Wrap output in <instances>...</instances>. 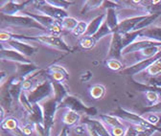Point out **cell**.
I'll use <instances>...</instances> for the list:
<instances>
[{
	"label": "cell",
	"mask_w": 161,
	"mask_h": 136,
	"mask_svg": "<svg viewBox=\"0 0 161 136\" xmlns=\"http://www.w3.org/2000/svg\"><path fill=\"white\" fill-rule=\"evenodd\" d=\"M58 108H68L70 110H73L78 113H85L87 116H95L97 115V108L95 107H88L86 106L83 101L79 99L78 97L73 95H68L66 98L60 103L58 106Z\"/></svg>",
	"instance_id": "4"
},
{
	"label": "cell",
	"mask_w": 161,
	"mask_h": 136,
	"mask_svg": "<svg viewBox=\"0 0 161 136\" xmlns=\"http://www.w3.org/2000/svg\"><path fill=\"white\" fill-rule=\"evenodd\" d=\"M106 66L112 70V71H120L123 70V64L120 63L119 60H114V59H108L106 61Z\"/></svg>",
	"instance_id": "38"
},
{
	"label": "cell",
	"mask_w": 161,
	"mask_h": 136,
	"mask_svg": "<svg viewBox=\"0 0 161 136\" xmlns=\"http://www.w3.org/2000/svg\"><path fill=\"white\" fill-rule=\"evenodd\" d=\"M96 43L97 42L94 41V38L92 36H83L79 41V45L83 49H86V50L92 49L96 45Z\"/></svg>",
	"instance_id": "33"
},
{
	"label": "cell",
	"mask_w": 161,
	"mask_h": 136,
	"mask_svg": "<svg viewBox=\"0 0 161 136\" xmlns=\"http://www.w3.org/2000/svg\"><path fill=\"white\" fill-rule=\"evenodd\" d=\"M33 4H34L33 6L35 7V9L42 13V14L47 15L57 21L62 22L63 19L68 16V14L65 10L57 8L49 4L47 2V0L46 1H43V0H40V1H33Z\"/></svg>",
	"instance_id": "6"
},
{
	"label": "cell",
	"mask_w": 161,
	"mask_h": 136,
	"mask_svg": "<svg viewBox=\"0 0 161 136\" xmlns=\"http://www.w3.org/2000/svg\"><path fill=\"white\" fill-rule=\"evenodd\" d=\"M90 97L94 100H101L106 95V87L102 84H94L89 87Z\"/></svg>",
	"instance_id": "26"
},
{
	"label": "cell",
	"mask_w": 161,
	"mask_h": 136,
	"mask_svg": "<svg viewBox=\"0 0 161 136\" xmlns=\"http://www.w3.org/2000/svg\"><path fill=\"white\" fill-rule=\"evenodd\" d=\"M86 131L88 132L89 136H100L99 133L93 128H91L90 126H86Z\"/></svg>",
	"instance_id": "50"
},
{
	"label": "cell",
	"mask_w": 161,
	"mask_h": 136,
	"mask_svg": "<svg viewBox=\"0 0 161 136\" xmlns=\"http://www.w3.org/2000/svg\"><path fill=\"white\" fill-rule=\"evenodd\" d=\"M113 115L117 116L120 119H123L127 122H130L131 125H135V126H140V127H143L147 129H153L155 131L161 132V127H156L153 124H151L146 118L142 117L136 113L128 111L122 107H117L114 112Z\"/></svg>",
	"instance_id": "2"
},
{
	"label": "cell",
	"mask_w": 161,
	"mask_h": 136,
	"mask_svg": "<svg viewBox=\"0 0 161 136\" xmlns=\"http://www.w3.org/2000/svg\"><path fill=\"white\" fill-rule=\"evenodd\" d=\"M106 22L108 23V27L112 31V33L116 32V29L119 25V20H118V15H117V11L116 9H108L107 12V17H106Z\"/></svg>",
	"instance_id": "23"
},
{
	"label": "cell",
	"mask_w": 161,
	"mask_h": 136,
	"mask_svg": "<svg viewBox=\"0 0 161 136\" xmlns=\"http://www.w3.org/2000/svg\"><path fill=\"white\" fill-rule=\"evenodd\" d=\"M20 129H21V131L23 132L24 135L26 136H31V134L35 131V126L31 123H28L27 125H25L24 127L20 128Z\"/></svg>",
	"instance_id": "46"
},
{
	"label": "cell",
	"mask_w": 161,
	"mask_h": 136,
	"mask_svg": "<svg viewBox=\"0 0 161 136\" xmlns=\"http://www.w3.org/2000/svg\"><path fill=\"white\" fill-rule=\"evenodd\" d=\"M103 8L108 10V9H117V8H121L122 7V5H120L119 2L117 1H110V0H105V1L103 2Z\"/></svg>",
	"instance_id": "43"
},
{
	"label": "cell",
	"mask_w": 161,
	"mask_h": 136,
	"mask_svg": "<svg viewBox=\"0 0 161 136\" xmlns=\"http://www.w3.org/2000/svg\"><path fill=\"white\" fill-rule=\"evenodd\" d=\"M140 37L161 42V27H149L140 31Z\"/></svg>",
	"instance_id": "18"
},
{
	"label": "cell",
	"mask_w": 161,
	"mask_h": 136,
	"mask_svg": "<svg viewBox=\"0 0 161 136\" xmlns=\"http://www.w3.org/2000/svg\"><path fill=\"white\" fill-rule=\"evenodd\" d=\"M87 26L88 24L85 21H79L77 27L75 28V30L72 32L74 36H80V35H85L86 30H87Z\"/></svg>",
	"instance_id": "40"
},
{
	"label": "cell",
	"mask_w": 161,
	"mask_h": 136,
	"mask_svg": "<svg viewBox=\"0 0 161 136\" xmlns=\"http://www.w3.org/2000/svg\"><path fill=\"white\" fill-rule=\"evenodd\" d=\"M82 123L84 125L90 126L91 128H93L99 133L100 136H111L109 130L105 127V125L102 122L99 121V120H95V119H92V118L85 117L83 119Z\"/></svg>",
	"instance_id": "17"
},
{
	"label": "cell",
	"mask_w": 161,
	"mask_h": 136,
	"mask_svg": "<svg viewBox=\"0 0 161 136\" xmlns=\"http://www.w3.org/2000/svg\"><path fill=\"white\" fill-rule=\"evenodd\" d=\"M146 15H139V16L129 17V18L124 19V20H122L119 23L115 33H119L121 35H125V34L133 32L134 28L136 27V25L139 24L141 21H142L143 19L146 17Z\"/></svg>",
	"instance_id": "12"
},
{
	"label": "cell",
	"mask_w": 161,
	"mask_h": 136,
	"mask_svg": "<svg viewBox=\"0 0 161 136\" xmlns=\"http://www.w3.org/2000/svg\"><path fill=\"white\" fill-rule=\"evenodd\" d=\"M39 68L38 66H36V64L30 63H17L16 66V76L21 78V79L25 80L31 75H33L34 73H36V71H38Z\"/></svg>",
	"instance_id": "16"
},
{
	"label": "cell",
	"mask_w": 161,
	"mask_h": 136,
	"mask_svg": "<svg viewBox=\"0 0 161 136\" xmlns=\"http://www.w3.org/2000/svg\"><path fill=\"white\" fill-rule=\"evenodd\" d=\"M47 2L57 8L65 10L67 8H69V6L73 5L76 3V1H67V0H47Z\"/></svg>",
	"instance_id": "35"
},
{
	"label": "cell",
	"mask_w": 161,
	"mask_h": 136,
	"mask_svg": "<svg viewBox=\"0 0 161 136\" xmlns=\"http://www.w3.org/2000/svg\"><path fill=\"white\" fill-rule=\"evenodd\" d=\"M112 34H113L112 31L110 30V28L108 27V23H107L106 20H105V22L103 23L102 26H101V28L99 29V31H98L94 35H91V36L94 38V41L97 42V41H99L100 40H102L103 37H105V36H107V35H112Z\"/></svg>",
	"instance_id": "31"
},
{
	"label": "cell",
	"mask_w": 161,
	"mask_h": 136,
	"mask_svg": "<svg viewBox=\"0 0 161 136\" xmlns=\"http://www.w3.org/2000/svg\"><path fill=\"white\" fill-rule=\"evenodd\" d=\"M1 20L3 23L15 26V27H22V28H30V29H37L40 31H48L40 25L37 21H36L34 18L28 16V15H6L1 14Z\"/></svg>",
	"instance_id": "3"
},
{
	"label": "cell",
	"mask_w": 161,
	"mask_h": 136,
	"mask_svg": "<svg viewBox=\"0 0 161 136\" xmlns=\"http://www.w3.org/2000/svg\"><path fill=\"white\" fill-rule=\"evenodd\" d=\"M46 73H48V76L51 78L52 82H58L63 83L64 81H67L69 78V74L67 70L60 66V65H51L46 69Z\"/></svg>",
	"instance_id": "14"
},
{
	"label": "cell",
	"mask_w": 161,
	"mask_h": 136,
	"mask_svg": "<svg viewBox=\"0 0 161 136\" xmlns=\"http://www.w3.org/2000/svg\"><path fill=\"white\" fill-rule=\"evenodd\" d=\"M153 46L161 47V42L150 41V40H140V41H136L132 44H130V46H128L122 52V55H127V54L134 53V52H141V51L146 49V48L153 47Z\"/></svg>",
	"instance_id": "15"
},
{
	"label": "cell",
	"mask_w": 161,
	"mask_h": 136,
	"mask_svg": "<svg viewBox=\"0 0 161 136\" xmlns=\"http://www.w3.org/2000/svg\"><path fill=\"white\" fill-rule=\"evenodd\" d=\"M29 123L36 125V124H43L44 122V114L42 106L39 104L33 105V112L28 116Z\"/></svg>",
	"instance_id": "20"
},
{
	"label": "cell",
	"mask_w": 161,
	"mask_h": 136,
	"mask_svg": "<svg viewBox=\"0 0 161 136\" xmlns=\"http://www.w3.org/2000/svg\"><path fill=\"white\" fill-rule=\"evenodd\" d=\"M18 40V41H36V42H39L43 45L52 47V48H56L59 51L63 52H67L70 53L72 52L73 49H71L66 43L65 41L63 40L62 37L58 35H34V36H30V35H19V34H14V33H10V32H5V31H1L0 33V40H1L2 42L4 41H8L10 40Z\"/></svg>",
	"instance_id": "1"
},
{
	"label": "cell",
	"mask_w": 161,
	"mask_h": 136,
	"mask_svg": "<svg viewBox=\"0 0 161 136\" xmlns=\"http://www.w3.org/2000/svg\"><path fill=\"white\" fill-rule=\"evenodd\" d=\"M74 130L78 134H83L86 130V125L83 124V126H77V127H75L74 128Z\"/></svg>",
	"instance_id": "49"
},
{
	"label": "cell",
	"mask_w": 161,
	"mask_h": 136,
	"mask_svg": "<svg viewBox=\"0 0 161 136\" xmlns=\"http://www.w3.org/2000/svg\"><path fill=\"white\" fill-rule=\"evenodd\" d=\"M7 43H8V45L10 47H12V49L19 52L20 54L24 55L25 57H32L38 50L35 46H32L30 44H27V43H25L24 41H21L14 40V38H12V40L8 41Z\"/></svg>",
	"instance_id": "13"
},
{
	"label": "cell",
	"mask_w": 161,
	"mask_h": 136,
	"mask_svg": "<svg viewBox=\"0 0 161 136\" xmlns=\"http://www.w3.org/2000/svg\"><path fill=\"white\" fill-rule=\"evenodd\" d=\"M159 59H161V51L153 57H150V59H144L143 61H141V62H139V63H135L130 67L123 69L122 71H121V73L125 76L132 77L133 75H136V74L140 73L141 71L148 69L153 63H155Z\"/></svg>",
	"instance_id": "8"
},
{
	"label": "cell",
	"mask_w": 161,
	"mask_h": 136,
	"mask_svg": "<svg viewBox=\"0 0 161 136\" xmlns=\"http://www.w3.org/2000/svg\"><path fill=\"white\" fill-rule=\"evenodd\" d=\"M29 4H33V1H14V0H11L0 7V14L6 15H16L18 12H23Z\"/></svg>",
	"instance_id": "9"
},
{
	"label": "cell",
	"mask_w": 161,
	"mask_h": 136,
	"mask_svg": "<svg viewBox=\"0 0 161 136\" xmlns=\"http://www.w3.org/2000/svg\"><path fill=\"white\" fill-rule=\"evenodd\" d=\"M35 126V132L37 136H45V128L43 124H36Z\"/></svg>",
	"instance_id": "48"
},
{
	"label": "cell",
	"mask_w": 161,
	"mask_h": 136,
	"mask_svg": "<svg viewBox=\"0 0 161 136\" xmlns=\"http://www.w3.org/2000/svg\"><path fill=\"white\" fill-rule=\"evenodd\" d=\"M147 120H148L151 124H153V125H154V126H156V127H161V125H160V120H161V118L159 117L158 115H156V114H154V113H150V115L148 116Z\"/></svg>",
	"instance_id": "45"
},
{
	"label": "cell",
	"mask_w": 161,
	"mask_h": 136,
	"mask_svg": "<svg viewBox=\"0 0 161 136\" xmlns=\"http://www.w3.org/2000/svg\"><path fill=\"white\" fill-rule=\"evenodd\" d=\"M140 112L142 113H154V114H159L161 113V102H157L156 104L153 106H148L145 107H142L139 109Z\"/></svg>",
	"instance_id": "36"
},
{
	"label": "cell",
	"mask_w": 161,
	"mask_h": 136,
	"mask_svg": "<svg viewBox=\"0 0 161 136\" xmlns=\"http://www.w3.org/2000/svg\"><path fill=\"white\" fill-rule=\"evenodd\" d=\"M123 45H122V35L119 33H113L111 36V41L108 54V59L119 60L122 57Z\"/></svg>",
	"instance_id": "11"
},
{
	"label": "cell",
	"mask_w": 161,
	"mask_h": 136,
	"mask_svg": "<svg viewBox=\"0 0 161 136\" xmlns=\"http://www.w3.org/2000/svg\"><path fill=\"white\" fill-rule=\"evenodd\" d=\"M100 119L109 128H126L123 122H121L120 118L115 115L100 114Z\"/></svg>",
	"instance_id": "22"
},
{
	"label": "cell",
	"mask_w": 161,
	"mask_h": 136,
	"mask_svg": "<svg viewBox=\"0 0 161 136\" xmlns=\"http://www.w3.org/2000/svg\"><path fill=\"white\" fill-rule=\"evenodd\" d=\"M19 128L18 121L14 117H7L1 121V129L9 132H13Z\"/></svg>",
	"instance_id": "27"
},
{
	"label": "cell",
	"mask_w": 161,
	"mask_h": 136,
	"mask_svg": "<svg viewBox=\"0 0 161 136\" xmlns=\"http://www.w3.org/2000/svg\"><path fill=\"white\" fill-rule=\"evenodd\" d=\"M106 17H107V14H102L98 15L97 17H95L93 20L88 24L87 30H86V34H85L84 36H91V35H94L99 31V29L101 28V26L103 25V23L105 22Z\"/></svg>",
	"instance_id": "19"
},
{
	"label": "cell",
	"mask_w": 161,
	"mask_h": 136,
	"mask_svg": "<svg viewBox=\"0 0 161 136\" xmlns=\"http://www.w3.org/2000/svg\"><path fill=\"white\" fill-rule=\"evenodd\" d=\"M161 15V13H157V14H147L146 17L141 21L139 24L136 25V27L134 28V31H141L144 30L146 28L151 27V25L156 20V19Z\"/></svg>",
	"instance_id": "25"
},
{
	"label": "cell",
	"mask_w": 161,
	"mask_h": 136,
	"mask_svg": "<svg viewBox=\"0 0 161 136\" xmlns=\"http://www.w3.org/2000/svg\"><path fill=\"white\" fill-rule=\"evenodd\" d=\"M52 82V81H51ZM53 84V89H54V98L55 100L58 103V105H60L66 97L69 95L67 88L64 86V84L63 83H58V82H52Z\"/></svg>",
	"instance_id": "21"
},
{
	"label": "cell",
	"mask_w": 161,
	"mask_h": 136,
	"mask_svg": "<svg viewBox=\"0 0 161 136\" xmlns=\"http://www.w3.org/2000/svg\"><path fill=\"white\" fill-rule=\"evenodd\" d=\"M52 94H54V89L51 80H44L42 83L38 84L35 88H33L27 96L29 102L34 105L49 98Z\"/></svg>",
	"instance_id": "5"
},
{
	"label": "cell",
	"mask_w": 161,
	"mask_h": 136,
	"mask_svg": "<svg viewBox=\"0 0 161 136\" xmlns=\"http://www.w3.org/2000/svg\"><path fill=\"white\" fill-rule=\"evenodd\" d=\"M149 85L155 86V87H161V74L155 77H152L149 80Z\"/></svg>",
	"instance_id": "47"
},
{
	"label": "cell",
	"mask_w": 161,
	"mask_h": 136,
	"mask_svg": "<svg viewBox=\"0 0 161 136\" xmlns=\"http://www.w3.org/2000/svg\"><path fill=\"white\" fill-rule=\"evenodd\" d=\"M147 128H143V127H140V126H135L132 125L131 127H129L126 130V133L124 136H138V134L140 132H142L144 130H146Z\"/></svg>",
	"instance_id": "41"
},
{
	"label": "cell",
	"mask_w": 161,
	"mask_h": 136,
	"mask_svg": "<svg viewBox=\"0 0 161 136\" xmlns=\"http://www.w3.org/2000/svg\"><path fill=\"white\" fill-rule=\"evenodd\" d=\"M128 128H110L109 132L111 136H124Z\"/></svg>",
	"instance_id": "44"
},
{
	"label": "cell",
	"mask_w": 161,
	"mask_h": 136,
	"mask_svg": "<svg viewBox=\"0 0 161 136\" xmlns=\"http://www.w3.org/2000/svg\"><path fill=\"white\" fill-rule=\"evenodd\" d=\"M0 57L4 61L14 62L16 63H30L31 62L27 59V57L20 54L19 52L14 50V49H8L5 48L3 44H1L0 48Z\"/></svg>",
	"instance_id": "10"
},
{
	"label": "cell",
	"mask_w": 161,
	"mask_h": 136,
	"mask_svg": "<svg viewBox=\"0 0 161 136\" xmlns=\"http://www.w3.org/2000/svg\"><path fill=\"white\" fill-rule=\"evenodd\" d=\"M160 51L161 50L159 49V47L153 46V47H149V48H146V49L142 50L140 52V54L144 57V59H150V57H153L155 55H157Z\"/></svg>",
	"instance_id": "37"
},
{
	"label": "cell",
	"mask_w": 161,
	"mask_h": 136,
	"mask_svg": "<svg viewBox=\"0 0 161 136\" xmlns=\"http://www.w3.org/2000/svg\"><path fill=\"white\" fill-rule=\"evenodd\" d=\"M25 15H28L32 18H34L36 21H37L40 25L43 26L47 31L48 33H51L53 35H58L62 32V25H60V22L59 21H57L55 19L47 16V15H44V14H32L28 11H23L22 12Z\"/></svg>",
	"instance_id": "7"
},
{
	"label": "cell",
	"mask_w": 161,
	"mask_h": 136,
	"mask_svg": "<svg viewBox=\"0 0 161 136\" xmlns=\"http://www.w3.org/2000/svg\"><path fill=\"white\" fill-rule=\"evenodd\" d=\"M19 103L22 105V107L24 108V110L28 113L31 114L33 112V105L29 102L28 100V96L26 95V92L22 91V93L20 94L19 97Z\"/></svg>",
	"instance_id": "34"
},
{
	"label": "cell",
	"mask_w": 161,
	"mask_h": 136,
	"mask_svg": "<svg viewBox=\"0 0 161 136\" xmlns=\"http://www.w3.org/2000/svg\"><path fill=\"white\" fill-rule=\"evenodd\" d=\"M80 120V114L68 109L63 116V122L67 127L75 126Z\"/></svg>",
	"instance_id": "24"
},
{
	"label": "cell",
	"mask_w": 161,
	"mask_h": 136,
	"mask_svg": "<svg viewBox=\"0 0 161 136\" xmlns=\"http://www.w3.org/2000/svg\"><path fill=\"white\" fill-rule=\"evenodd\" d=\"M146 93V99L149 103L150 106H153L154 104H156L158 102V95L155 93V92H153V91H147L145 92Z\"/></svg>",
	"instance_id": "42"
},
{
	"label": "cell",
	"mask_w": 161,
	"mask_h": 136,
	"mask_svg": "<svg viewBox=\"0 0 161 136\" xmlns=\"http://www.w3.org/2000/svg\"><path fill=\"white\" fill-rule=\"evenodd\" d=\"M147 72L149 73V75H151L152 77H155L161 74V59L157 60L155 63H153L148 69Z\"/></svg>",
	"instance_id": "39"
},
{
	"label": "cell",
	"mask_w": 161,
	"mask_h": 136,
	"mask_svg": "<svg viewBox=\"0 0 161 136\" xmlns=\"http://www.w3.org/2000/svg\"><path fill=\"white\" fill-rule=\"evenodd\" d=\"M58 136H68V127L67 126L64 127V128L62 129V131H60Z\"/></svg>",
	"instance_id": "51"
},
{
	"label": "cell",
	"mask_w": 161,
	"mask_h": 136,
	"mask_svg": "<svg viewBox=\"0 0 161 136\" xmlns=\"http://www.w3.org/2000/svg\"><path fill=\"white\" fill-rule=\"evenodd\" d=\"M78 23H79V21L76 18L67 16L64 19H63L62 22H60V25H62L63 29H65L66 31H69V32H73L75 30V28L77 27Z\"/></svg>",
	"instance_id": "32"
},
{
	"label": "cell",
	"mask_w": 161,
	"mask_h": 136,
	"mask_svg": "<svg viewBox=\"0 0 161 136\" xmlns=\"http://www.w3.org/2000/svg\"><path fill=\"white\" fill-rule=\"evenodd\" d=\"M103 2H104L103 0H87V1L85 2L82 10H80V14H87L92 10H95L101 6H103Z\"/></svg>",
	"instance_id": "30"
},
{
	"label": "cell",
	"mask_w": 161,
	"mask_h": 136,
	"mask_svg": "<svg viewBox=\"0 0 161 136\" xmlns=\"http://www.w3.org/2000/svg\"><path fill=\"white\" fill-rule=\"evenodd\" d=\"M138 37H140V31H133L125 35H122V45H123V51L130 46V44H132L134 41H136V40Z\"/></svg>",
	"instance_id": "29"
},
{
	"label": "cell",
	"mask_w": 161,
	"mask_h": 136,
	"mask_svg": "<svg viewBox=\"0 0 161 136\" xmlns=\"http://www.w3.org/2000/svg\"><path fill=\"white\" fill-rule=\"evenodd\" d=\"M130 81H131V84L135 87L136 90H138L140 92L153 91V92H155L158 95L159 98H161V87H155V86H152V85H149V84H140V83L135 82L132 79Z\"/></svg>",
	"instance_id": "28"
}]
</instances>
